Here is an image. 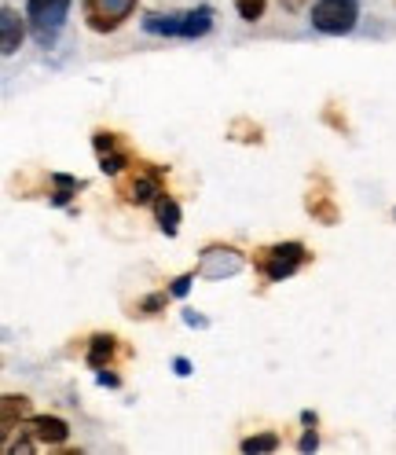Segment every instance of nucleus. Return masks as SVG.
Here are the masks:
<instances>
[{
	"label": "nucleus",
	"mask_w": 396,
	"mask_h": 455,
	"mask_svg": "<svg viewBox=\"0 0 396 455\" xmlns=\"http://www.w3.org/2000/svg\"><path fill=\"white\" fill-rule=\"evenodd\" d=\"M308 261H313V250L297 239H287V243H272V246H261L253 253V268H257L268 283H282L297 275Z\"/></svg>",
	"instance_id": "1"
},
{
	"label": "nucleus",
	"mask_w": 396,
	"mask_h": 455,
	"mask_svg": "<svg viewBox=\"0 0 396 455\" xmlns=\"http://www.w3.org/2000/svg\"><path fill=\"white\" fill-rule=\"evenodd\" d=\"M118 195L125 198L129 206H154L158 198L165 195V173H162V165L132 162L125 173L118 177Z\"/></svg>",
	"instance_id": "2"
},
{
	"label": "nucleus",
	"mask_w": 396,
	"mask_h": 455,
	"mask_svg": "<svg viewBox=\"0 0 396 455\" xmlns=\"http://www.w3.org/2000/svg\"><path fill=\"white\" fill-rule=\"evenodd\" d=\"M70 8L74 0H26V22H30V34L41 48H51L59 41Z\"/></svg>",
	"instance_id": "3"
},
{
	"label": "nucleus",
	"mask_w": 396,
	"mask_h": 455,
	"mask_svg": "<svg viewBox=\"0 0 396 455\" xmlns=\"http://www.w3.org/2000/svg\"><path fill=\"white\" fill-rule=\"evenodd\" d=\"M356 19H360V0H316L313 12H308V22L327 37L352 34Z\"/></svg>",
	"instance_id": "4"
},
{
	"label": "nucleus",
	"mask_w": 396,
	"mask_h": 455,
	"mask_svg": "<svg viewBox=\"0 0 396 455\" xmlns=\"http://www.w3.org/2000/svg\"><path fill=\"white\" fill-rule=\"evenodd\" d=\"M139 8V0H81V15L84 26L92 34H115L132 19V12Z\"/></svg>",
	"instance_id": "5"
},
{
	"label": "nucleus",
	"mask_w": 396,
	"mask_h": 455,
	"mask_svg": "<svg viewBox=\"0 0 396 455\" xmlns=\"http://www.w3.org/2000/svg\"><path fill=\"white\" fill-rule=\"evenodd\" d=\"M246 268V253L235 250V246H224V243H210L202 250V258H198V279H232Z\"/></svg>",
	"instance_id": "6"
},
{
	"label": "nucleus",
	"mask_w": 396,
	"mask_h": 455,
	"mask_svg": "<svg viewBox=\"0 0 396 455\" xmlns=\"http://www.w3.org/2000/svg\"><path fill=\"white\" fill-rule=\"evenodd\" d=\"M92 148H96V158H99V169L107 177H122L125 169L132 165V155L125 148V140L110 129H96L92 132Z\"/></svg>",
	"instance_id": "7"
},
{
	"label": "nucleus",
	"mask_w": 396,
	"mask_h": 455,
	"mask_svg": "<svg viewBox=\"0 0 396 455\" xmlns=\"http://www.w3.org/2000/svg\"><path fill=\"white\" fill-rule=\"evenodd\" d=\"M22 430H30V434H34L41 444H48V448L63 444V441L70 437V426H67V419H59V415H30Z\"/></svg>",
	"instance_id": "8"
},
{
	"label": "nucleus",
	"mask_w": 396,
	"mask_h": 455,
	"mask_svg": "<svg viewBox=\"0 0 396 455\" xmlns=\"http://www.w3.org/2000/svg\"><path fill=\"white\" fill-rule=\"evenodd\" d=\"M0 408H4V419H0V437H4V444H8L12 434L22 430L26 419H30V396H15V393H8L4 401H0Z\"/></svg>",
	"instance_id": "9"
},
{
	"label": "nucleus",
	"mask_w": 396,
	"mask_h": 455,
	"mask_svg": "<svg viewBox=\"0 0 396 455\" xmlns=\"http://www.w3.org/2000/svg\"><path fill=\"white\" fill-rule=\"evenodd\" d=\"M210 30H213V8L210 4H194V8L180 12V41L206 37Z\"/></svg>",
	"instance_id": "10"
},
{
	"label": "nucleus",
	"mask_w": 396,
	"mask_h": 455,
	"mask_svg": "<svg viewBox=\"0 0 396 455\" xmlns=\"http://www.w3.org/2000/svg\"><path fill=\"white\" fill-rule=\"evenodd\" d=\"M22 41H26V22L19 19L15 8H4L0 12V52L15 55L22 48Z\"/></svg>",
	"instance_id": "11"
},
{
	"label": "nucleus",
	"mask_w": 396,
	"mask_h": 455,
	"mask_svg": "<svg viewBox=\"0 0 396 455\" xmlns=\"http://www.w3.org/2000/svg\"><path fill=\"white\" fill-rule=\"evenodd\" d=\"M118 341L115 334H96L89 341V353H84V363L92 367V371H103V367H115V353H118Z\"/></svg>",
	"instance_id": "12"
},
{
	"label": "nucleus",
	"mask_w": 396,
	"mask_h": 455,
	"mask_svg": "<svg viewBox=\"0 0 396 455\" xmlns=\"http://www.w3.org/2000/svg\"><path fill=\"white\" fill-rule=\"evenodd\" d=\"M305 210L313 213V220H320V224H327V228L337 224V217H342V210H337V203H334L330 191H308Z\"/></svg>",
	"instance_id": "13"
},
{
	"label": "nucleus",
	"mask_w": 396,
	"mask_h": 455,
	"mask_svg": "<svg viewBox=\"0 0 396 455\" xmlns=\"http://www.w3.org/2000/svg\"><path fill=\"white\" fill-rule=\"evenodd\" d=\"M154 220H158V228H162V232H165L169 239H173V235L180 232L184 213H180V203H177L173 195H162L158 203H154Z\"/></svg>",
	"instance_id": "14"
},
{
	"label": "nucleus",
	"mask_w": 396,
	"mask_h": 455,
	"mask_svg": "<svg viewBox=\"0 0 396 455\" xmlns=\"http://www.w3.org/2000/svg\"><path fill=\"white\" fill-rule=\"evenodd\" d=\"M139 26H144L147 34H158V37H180V12H169V15L151 12V15H144Z\"/></svg>",
	"instance_id": "15"
},
{
	"label": "nucleus",
	"mask_w": 396,
	"mask_h": 455,
	"mask_svg": "<svg viewBox=\"0 0 396 455\" xmlns=\"http://www.w3.org/2000/svg\"><path fill=\"white\" fill-rule=\"evenodd\" d=\"M84 188V180L70 177V173H51V206H67L74 203V195Z\"/></svg>",
	"instance_id": "16"
},
{
	"label": "nucleus",
	"mask_w": 396,
	"mask_h": 455,
	"mask_svg": "<svg viewBox=\"0 0 396 455\" xmlns=\"http://www.w3.org/2000/svg\"><path fill=\"white\" fill-rule=\"evenodd\" d=\"M169 298H173V294H169V291H154V294H147L144 301H139L136 305V312H132V316H158V312H165V305H169Z\"/></svg>",
	"instance_id": "17"
},
{
	"label": "nucleus",
	"mask_w": 396,
	"mask_h": 455,
	"mask_svg": "<svg viewBox=\"0 0 396 455\" xmlns=\"http://www.w3.org/2000/svg\"><path fill=\"white\" fill-rule=\"evenodd\" d=\"M232 4H235L242 22H261L265 12H268V0H232Z\"/></svg>",
	"instance_id": "18"
},
{
	"label": "nucleus",
	"mask_w": 396,
	"mask_h": 455,
	"mask_svg": "<svg viewBox=\"0 0 396 455\" xmlns=\"http://www.w3.org/2000/svg\"><path fill=\"white\" fill-rule=\"evenodd\" d=\"M239 448H242V451H253V455H257V451H275V448H279V434H272V430L253 434V437H246Z\"/></svg>",
	"instance_id": "19"
},
{
	"label": "nucleus",
	"mask_w": 396,
	"mask_h": 455,
	"mask_svg": "<svg viewBox=\"0 0 396 455\" xmlns=\"http://www.w3.org/2000/svg\"><path fill=\"white\" fill-rule=\"evenodd\" d=\"M194 275H198V272H184V275H177V279H173V287H169V294H173V298H187Z\"/></svg>",
	"instance_id": "20"
},
{
	"label": "nucleus",
	"mask_w": 396,
	"mask_h": 455,
	"mask_svg": "<svg viewBox=\"0 0 396 455\" xmlns=\"http://www.w3.org/2000/svg\"><path fill=\"white\" fill-rule=\"evenodd\" d=\"M316 448H320V434H316V426H308L297 441V451H316Z\"/></svg>",
	"instance_id": "21"
},
{
	"label": "nucleus",
	"mask_w": 396,
	"mask_h": 455,
	"mask_svg": "<svg viewBox=\"0 0 396 455\" xmlns=\"http://www.w3.org/2000/svg\"><path fill=\"white\" fill-rule=\"evenodd\" d=\"M110 371H115V367H103V371H96V382H99V386H107V389H118V386H122V379H118V375H110Z\"/></svg>",
	"instance_id": "22"
},
{
	"label": "nucleus",
	"mask_w": 396,
	"mask_h": 455,
	"mask_svg": "<svg viewBox=\"0 0 396 455\" xmlns=\"http://www.w3.org/2000/svg\"><path fill=\"white\" fill-rule=\"evenodd\" d=\"M184 323H187V327H206L210 320H206V316H198L194 308H184Z\"/></svg>",
	"instance_id": "23"
},
{
	"label": "nucleus",
	"mask_w": 396,
	"mask_h": 455,
	"mask_svg": "<svg viewBox=\"0 0 396 455\" xmlns=\"http://www.w3.org/2000/svg\"><path fill=\"white\" fill-rule=\"evenodd\" d=\"M173 371H177L180 379H187V375H191V360H187V356H177V360H173Z\"/></svg>",
	"instance_id": "24"
},
{
	"label": "nucleus",
	"mask_w": 396,
	"mask_h": 455,
	"mask_svg": "<svg viewBox=\"0 0 396 455\" xmlns=\"http://www.w3.org/2000/svg\"><path fill=\"white\" fill-rule=\"evenodd\" d=\"M287 4H290V8H297V4H301V0H287Z\"/></svg>",
	"instance_id": "25"
}]
</instances>
